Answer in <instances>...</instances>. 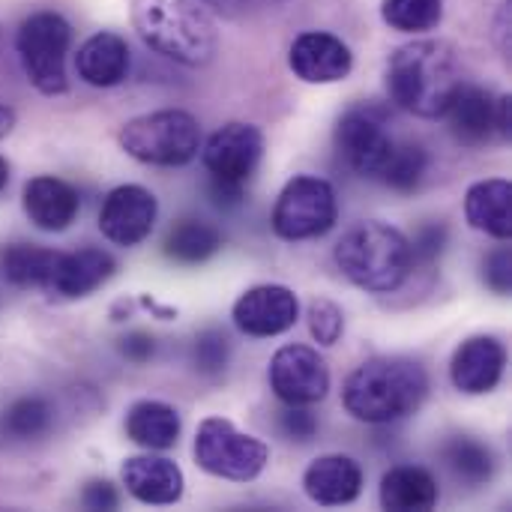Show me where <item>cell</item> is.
Here are the masks:
<instances>
[{
  "label": "cell",
  "mask_w": 512,
  "mask_h": 512,
  "mask_svg": "<svg viewBox=\"0 0 512 512\" xmlns=\"http://www.w3.org/2000/svg\"><path fill=\"white\" fill-rule=\"evenodd\" d=\"M465 84V66L453 42L447 39H417L402 48L387 63V93L390 99L423 120H438L447 114L450 102Z\"/></svg>",
  "instance_id": "6da1fadb"
},
{
  "label": "cell",
  "mask_w": 512,
  "mask_h": 512,
  "mask_svg": "<svg viewBox=\"0 0 512 512\" xmlns=\"http://www.w3.org/2000/svg\"><path fill=\"white\" fill-rule=\"evenodd\" d=\"M429 396V375L411 357H372L360 363L345 387V411L369 426H387L420 411Z\"/></svg>",
  "instance_id": "7a4b0ae2"
},
{
  "label": "cell",
  "mask_w": 512,
  "mask_h": 512,
  "mask_svg": "<svg viewBox=\"0 0 512 512\" xmlns=\"http://www.w3.org/2000/svg\"><path fill=\"white\" fill-rule=\"evenodd\" d=\"M129 15L144 45L174 63L207 66L216 57V24L195 0H129Z\"/></svg>",
  "instance_id": "3957f363"
},
{
  "label": "cell",
  "mask_w": 512,
  "mask_h": 512,
  "mask_svg": "<svg viewBox=\"0 0 512 512\" xmlns=\"http://www.w3.org/2000/svg\"><path fill=\"white\" fill-rule=\"evenodd\" d=\"M333 258L348 282L372 294H390L402 288L414 270L408 237L378 219L354 225L336 243Z\"/></svg>",
  "instance_id": "277c9868"
},
{
  "label": "cell",
  "mask_w": 512,
  "mask_h": 512,
  "mask_svg": "<svg viewBox=\"0 0 512 512\" xmlns=\"http://www.w3.org/2000/svg\"><path fill=\"white\" fill-rule=\"evenodd\" d=\"M117 141L135 162L156 168H180L198 156L201 126L189 111L162 108L123 123Z\"/></svg>",
  "instance_id": "5b68a950"
},
{
  "label": "cell",
  "mask_w": 512,
  "mask_h": 512,
  "mask_svg": "<svg viewBox=\"0 0 512 512\" xmlns=\"http://www.w3.org/2000/svg\"><path fill=\"white\" fill-rule=\"evenodd\" d=\"M264 156V135L252 123H225L201 147L204 168L210 171V192L219 207L243 201L246 183L258 171Z\"/></svg>",
  "instance_id": "8992f818"
},
{
  "label": "cell",
  "mask_w": 512,
  "mask_h": 512,
  "mask_svg": "<svg viewBox=\"0 0 512 512\" xmlns=\"http://www.w3.org/2000/svg\"><path fill=\"white\" fill-rule=\"evenodd\" d=\"M72 45V27L60 12H33L21 21L15 33V51L27 81L45 93L57 96L66 90V54Z\"/></svg>",
  "instance_id": "52a82bcc"
},
{
  "label": "cell",
  "mask_w": 512,
  "mask_h": 512,
  "mask_svg": "<svg viewBox=\"0 0 512 512\" xmlns=\"http://www.w3.org/2000/svg\"><path fill=\"white\" fill-rule=\"evenodd\" d=\"M195 462L210 477L252 483L264 474L270 450L261 438L240 432L231 420L207 417L195 432Z\"/></svg>",
  "instance_id": "ba28073f"
},
{
  "label": "cell",
  "mask_w": 512,
  "mask_h": 512,
  "mask_svg": "<svg viewBox=\"0 0 512 512\" xmlns=\"http://www.w3.org/2000/svg\"><path fill=\"white\" fill-rule=\"evenodd\" d=\"M339 219L336 189L321 177H294L276 198L273 207V231L288 243L324 237Z\"/></svg>",
  "instance_id": "9c48e42d"
},
{
  "label": "cell",
  "mask_w": 512,
  "mask_h": 512,
  "mask_svg": "<svg viewBox=\"0 0 512 512\" xmlns=\"http://www.w3.org/2000/svg\"><path fill=\"white\" fill-rule=\"evenodd\" d=\"M393 147H396V141L387 129V120L372 105L351 108L336 123V150L345 159V165L351 171H357L360 177L378 180Z\"/></svg>",
  "instance_id": "30bf717a"
},
{
  "label": "cell",
  "mask_w": 512,
  "mask_h": 512,
  "mask_svg": "<svg viewBox=\"0 0 512 512\" xmlns=\"http://www.w3.org/2000/svg\"><path fill=\"white\" fill-rule=\"evenodd\" d=\"M450 132L465 147H486L495 138H510L512 123V99L510 96H492L483 87L462 84L456 99L450 102L447 114Z\"/></svg>",
  "instance_id": "8fae6325"
},
{
  "label": "cell",
  "mask_w": 512,
  "mask_h": 512,
  "mask_svg": "<svg viewBox=\"0 0 512 512\" xmlns=\"http://www.w3.org/2000/svg\"><path fill=\"white\" fill-rule=\"evenodd\" d=\"M270 390L282 405H315L330 390V369L309 345H285L270 360Z\"/></svg>",
  "instance_id": "7c38bea8"
},
{
  "label": "cell",
  "mask_w": 512,
  "mask_h": 512,
  "mask_svg": "<svg viewBox=\"0 0 512 512\" xmlns=\"http://www.w3.org/2000/svg\"><path fill=\"white\" fill-rule=\"evenodd\" d=\"M231 318L240 333L252 339H273L297 324L300 300L285 285H255L237 297Z\"/></svg>",
  "instance_id": "4fadbf2b"
},
{
  "label": "cell",
  "mask_w": 512,
  "mask_h": 512,
  "mask_svg": "<svg viewBox=\"0 0 512 512\" xmlns=\"http://www.w3.org/2000/svg\"><path fill=\"white\" fill-rule=\"evenodd\" d=\"M159 216L156 195L144 186L126 183L108 192L99 210V231L114 246H138L150 237Z\"/></svg>",
  "instance_id": "5bb4252c"
},
{
  "label": "cell",
  "mask_w": 512,
  "mask_h": 512,
  "mask_svg": "<svg viewBox=\"0 0 512 512\" xmlns=\"http://www.w3.org/2000/svg\"><path fill=\"white\" fill-rule=\"evenodd\" d=\"M288 66L306 84H336L351 75L354 54L339 36L324 30H306L291 42Z\"/></svg>",
  "instance_id": "9a60e30c"
},
{
  "label": "cell",
  "mask_w": 512,
  "mask_h": 512,
  "mask_svg": "<svg viewBox=\"0 0 512 512\" xmlns=\"http://www.w3.org/2000/svg\"><path fill=\"white\" fill-rule=\"evenodd\" d=\"M507 369V348L495 336H471L462 342L450 363L453 387L465 396L492 393Z\"/></svg>",
  "instance_id": "2e32d148"
},
{
  "label": "cell",
  "mask_w": 512,
  "mask_h": 512,
  "mask_svg": "<svg viewBox=\"0 0 512 512\" xmlns=\"http://www.w3.org/2000/svg\"><path fill=\"white\" fill-rule=\"evenodd\" d=\"M303 492L318 507H348L363 492V468L357 459L342 453L321 456L306 468Z\"/></svg>",
  "instance_id": "e0dca14e"
},
{
  "label": "cell",
  "mask_w": 512,
  "mask_h": 512,
  "mask_svg": "<svg viewBox=\"0 0 512 512\" xmlns=\"http://www.w3.org/2000/svg\"><path fill=\"white\" fill-rule=\"evenodd\" d=\"M126 492L147 507H171L183 498V471L165 456H132L120 468Z\"/></svg>",
  "instance_id": "ac0fdd59"
},
{
  "label": "cell",
  "mask_w": 512,
  "mask_h": 512,
  "mask_svg": "<svg viewBox=\"0 0 512 512\" xmlns=\"http://www.w3.org/2000/svg\"><path fill=\"white\" fill-rule=\"evenodd\" d=\"M117 264L105 249L84 246L78 252H60L54 264V276L48 291H54L63 300H81L90 297L96 288H102L114 276Z\"/></svg>",
  "instance_id": "d6986e66"
},
{
  "label": "cell",
  "mask_w": 512,
  "mask_h": 512,
  "mask_svg": "<svg viewBox=\"0 0 512 512\" xmlns=\"http://www.w3.org/2000/svg\"><path fill=\"white\" fill-rule=\"evenodd\" d=\"M81 210L78 192L60 177H33L24 186V213L39 231H66Z\"/></svg>",
  "instance_id": "ffe728a7"
},
{
  "label": "cell",
  "mask_w": 512,
  "mask_h": 512,
  "mask_svg": "<svg viewBox=\"0 0 512 512\" xmlns=\"http://www.w3.org/2000/svg\"><path fill=\"white\" fill-rule=\"evenodd\" d=\"M78 78L90 87H117L129 75V45L120 33L102 30L81 42L75 54Z\"/></svg>",
  "instance_id": "44dd1931"
},
{
  "label": "cell",
  "mask_w": 512,
  "mask_h": 512,
  "mask_svg": "<svg viewBox=\"0 0 512 512\" xmlns=\"http://www.w3.org/2000/svg\"><path fill=\"white\" fill-rule=\"evenodd\" d=\"M468 225L501 243L512 237V186L510 180H480L465 195Z\"/></svg>",
  "instance_id": "7402d4cb"
},
{
  "label": "cell",
  "mask_w": 512,
  "mask_h": 512,
  "mask_svg": "<svg viewBox=\"0 0 512 512\" xmlns=\"http://www.w3.org/2000/svg\"><path fill=\"white\" fill-rule=\"evenodd\" d=\"M126 438L144 450H171L177 441H180V414L177 408L165 405V402H156V399H144V402H135L129 411H126Z\"/></svg>",
  "instance_id": "603a6c76"
},
{
  "label": "cell",
  "mask_w": 512,
  "mask_h": 512,
  "mask_svg": "<svg viewBox=\"0 0 512 512\" xmlns=\"http://www.w3.org/2000/svg\"><path fill=\"white\" fill-rule=\"evenodd\" d=\"M441 489L426 468L399 465L381 480V507L390 512H429L438 507Z\"/></svg>",
  "instance_id": "cb8c5ba5"
},
{
  "label": "cell",
  "mask_w": 512,
  "mask_h": 512,
  "mask_svg": "<svg viewBox=\"0 0 512 512\" xmlns=\"http://www.w3.org/2000/svg\"><path fill=\"white\" fill-rule=\"evenodd\" d=\"M222 249V231L204 219H180L168 228L162 252L186 267L210 261Z\"/></svg>",
  "instance_id": "d4e9b609"
},
{
  "label": "cell",
  "mask_w": 512,
  "mask_h": 512,
  "mask_svg": "<svg viewBox=\"0 0 512 512\" xmlns=\"http://www.w3.org/2000/svg\"><path fill=\"white\" fill-rule=\"evenodd\" d=\"M60 252L33 246V243H12L0 252V276L15 288H45L51 285L54 264Z\"/></svg>",
  "instance_id": "484cf974"
},
{
  "label": "cell",
  "mask_w": 512,
  "mask_h": 512,
  "mask_svg": "<svg viewBox=\"0 0 512 512\" xmlns=\"http://www.w3.org/2000/svg\"><path fill=\"white\" fill-rule=\"evenodd\" d=\"M444 462L468 486H486L495 474L492 450L471 435H459V438L447 441L444 444Z\"/></svg>",
  "instance_id": "4316f807"
},
{
  "label": "cell",
  "mask_w": 512,
  "mask_h": 512,
  "mask_svg": "<svg viewBox=\"0 0 512 512\" xmlns=\"http://www.w3.org/2000/svg\"><path fill=\"white\" fill-rule=\"evenodd\" d=\"M381 18L399 33H426L444 21V0H384Z\"/></svg>",
  "instance_id": "83f0119b"
},
{
  "label": "cell",
  "mask_w": 512,
  "mask_h": 512,
  "mask_svg": "<svg viewBox=\"0 0 512 512\" xmlns=\"http://www.w3.org/2000/svg\"><path fill=\"white\" fill-rule=\"evenodd\" d=\"M426 168H429V156L423 150V144H414V141H405V144H396L384 171H381V183H387L390 189L408 195L414 192L423 177H426Z\"/></svg>",
  "instance_id": "f1b7e54d"
},
{
  "label": "cell",
  "mask_w": 512,
  "mask_h": 512,
  "mask_svg": "<svg viewBox=\"0 0 512 512\" xmlns=\"http://www.w3.org/2000/svg\"><path fill=\"white\" fill-rule=\"evenodd\" d=\"M51 405L39 396H24L15 399L6 411H3V429L18 438V441H30L39 438L51 429Z\"/></svg>",
  "instance_id": "f546056e"
},
{
  "label": "cell",
  "mask_w": 512,
  "mask_h": 512,
  "mask_svg": "<svg viewBox=\"0 0 512 512\" xmlns=\"http://www.w3.org/2000/svg\"><path fill=\"white\" fill-rule=\"evenodd\" d=\"M306 321H309V333L318 345L333 348L342 333H345V312L339 303L327 300V297H315L306 309Z\"/></svg>",
  "instance_id": "4dcf8cb0"
},
{
  "label": "cell",
  "mask_w": 512,
  "mask_h": 512,
  "mask_svg": "<svg viewBox=\"0 0 512 512\" xmlns=\"http://www.w3.org/2000/svg\"><path fill=\"white\" fill-rule=\"evenodd\" d=\"M228 357H231V342L222 330L216 327H207L195 336V345H192V363L201 375H219L225 372L228 366Z\"/></svg>",
  "instance_id": "1f68e13d"
},
{
  "label": "cell",
  "mask_w": 512,
  "mask_h": 512,
  "mask_svg": "<svg viewBox=\"0 0 512 512\" xmlns=\"http://www.w3.org/2000/svg\"><path fill=\"white\" fill-rule=\"evenodd\" d=\"M408 243H411V258H414V264H432V261L441 258V252H444V246H447V228H444L441 222H429V225H423V228L414 234V240H408Z\"/></svg>",
  "instance_id": "d6a6232c"
},
{
  "label": "cell",
  "mask_w": 512,
  "mask_h": 512,
  "mask_svg": "<svg viewBox=\"0 0 512 512\" xmlns=\"http://www.w3.org/2000/svg\"><path fill=\"white\" fill-rule=\"evenodd\" d=\"M279 429L288 441L306 444L318 435V420L309 411V405H285V411L279 417Z\"/></svg>",
  "instance_id": "836d02e7"
},
{
  "label": "cell",
  "mask_w": 512,
  "mask_h": 512,
  "mask_svg": "<svg viewBox=\"0 0 512 512\" xmlns=\"http://www.w3.org/2000/svg\"><path fill=\"white\" fill-rule=\"evenodd\" d=\"M483 282L495 294H510L512 291V252L510 246H498L495 252L486 255L483 261Z\"/></svg>",
  "instance_id": "e575fe53"
},
{
  "label": "cell",
  "mask_w": 512,
  "mask_h": 512,
  "mask_svg": "<svg viewBox=\"0 0 512 512\" xmlns=\"http://www.w3.org/2000/svg\"><path fill=\"white\" fill-rule=\"evenodd\" d=\"M117 348H120V354H123L129 363L144 366V363H150L153 354H156V339H153L150 333H144V330H132V333H126V336L120 339Z\"/></svg>",
  "instance_id": "d590c367"
},
{
  "label": "cell",
  "mask_w": 512,
  "mask_h": 512,
  "mask_svg": "<svg viewBox=\"0 0 512 512\" xmlns=\"http://www.w3.org/2000/svg\"><path fill=\"white\" fill-rule=\"evenodd\" d=\"M81 504H84L87 510H117V507H120V495H117V489H114L108 480H93V483L84 489Z\"/></svg>",
  "instance_id": "8d00e7d4"
},
{
  "label": "cell",
  "mask_w": 512,
  "mask_h": 512,
  "mask_svg": "<svg viewBox=\"0 0 512 512\" xmlns=\"http://www.w3.org/2000/svg\"><path fill=\"white\" fill-rule=\"evenodd\" d=\"M195 3L213 9V12L222 15V18H240V15L249 9V0H195Z\"/></svg>",
  "instance_id": "74e56055"
},
{
  "label": "cell",
  "mask_w": 512,
  "mask_h": 512,
  "mask_svg": "<svg viewBox=\"0 0 512 512\" xmlns=\"http://www.w3.org/2000/svg\"><path fill=\"white\" fill-rule=\"evenodd\" d=\"M15 129V111L9 105H0V141Z\"/></svg>",
  "instance_id": "f35d334b"
},
{
  "label": "cell",
  "mask_w": 512,
  "mask_h": 512,
  "mask_svg": "<svg viewBox=\"0 0 512 512\" xmlns=\"http://www.w3.org/2000/svg\"><path fill=\"white\" fill-rule=\"evenodd\" d=\"M6 183H9V162L0 156V192L6 189Z\"/></svg>",
  "instance_id": "ab89813d"
}]
</instances>
